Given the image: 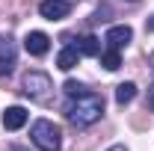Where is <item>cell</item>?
<instances>
[{"label":"cell","mask_w":154,"mask_h":151,"mask_svg":"<svg viewBox=\"0 0 154 151\" xmlns=\"http://www.w3.org/2000/svg\"><path fill=\"white\" fill-rule=\"evenodd\" d=\"M145 107H148V110H154V83L148 86V98H145Z\"/></svg>","instance_id":"5bb4252c"},{"label":"cell","mask_w":154,"mask_h":151,"mask_svg":"<svg viewBox=\"0 0 154 151\" xmlns=\"http://www.w3.org/2000/svg\"><path fill=\"white\" fill-rule=\"evenodd\" d=\"M77 51H80V57H101V42L95 36H83L77 42Z\"/></svg>","instance_id":"30bf717a"},{"label":"cell","mask_w":154,"mask_h":151,"mask_svg":"<svg viewBox=\"0 0 154 151\" xmlns=\"http://www.w3.org/2000/svg\"><path fill=\"white\" fill-rule=\"evenodd\" d=\"M77 59H80V51H77L74 45H65V48L59 51V57H57V68L59 71H71L77 65Z\"/></svg>","instance_id":"9c48e42d"},{"label":"cell","mask_w":154,"mask_h":151,"mask_svg":"<svg viewBox=\"0 0 154 151\" xmlns=\"http://www.w3.org/2000/svg\"><path fill=\"white\" fill-rule=\"evenodd\" d=\"M15 62H18V51H15V42L9 36H0V77H9L15 71Z\"/></svg>","instance_id":"277c9868"},{"label":"cell","mask_w":154,"mask_h":151,"mask_svg":"<svg viewBox=\"0 0 154 151\" xmlns=\"http://www.w3.org/2000/svg\"><path fill=\"white\" fill-rule=\"evenodd\" d=\"M21 86H24V95L27 98H36V101H48L51 98V89H54L51 77L45 74V71H27L24 80H21Z\"/></svg>","instance_id":"3957f363"},{"label":"cell","mask_w":154,"mask_h":151,"mask_svg":"<svg viewBox=\"0 0 154 151\" xmlns=\"http://www.w3.org/2000/svg\"><path fill=\"white\" fill-rule=\"evenodd\" d=\"M101 65H104L107 71H116V68L122 65V57H119V51H113V48H107V51L101 54Z\"/></svg>","instance_id":"7c38bea8"},{"label":"cell","mask_w":154,"mask_h":151,"mask_svg":"<svg viewBox=\"0 0 154 151\" xmlns=\"http://www.w3.org/2000/svg\"><path fill=\"white\" fill-rule=\"evenodd\" d=\"M24 48H27L30 57H45L51 51V39L45 36L42 30H33V33H27V39H24Z\"/></svg>","instance_id":"52a82bcc"},{"label":"cell","mask_w":154,"mask_h":151,"mask_svg":"<svg viewBox=\"0 0 154 151\" xmlns=\"http://www.w3.org/2000/svg\"><path fill=\"white\" fill-rule=\"evenodd\" d=\"M38 12H42V18H48V21H62L71 12V3L68 0H42Z\"/></svg>","instance_id":"8992f818"},{"label":"cell","mask_w":154,"mask_h":151,"mask_svg":"<svg viewBox=\"0 0 154 151\" xmlns=\"http://www.w3.org/2000/svg\"><path fill=\"white\" fill-rule=\"evenodd\" d=\"M27 119H30V116H27L24 107H9V110L3 113V128H6V131H21V128L27 125Z\"/></svg>","instance_id":"ba28073f"},{"label":"cell","mask_w":154,"mask_h":151,"mask_svg":"<svg viewBox=\"0 0 154 151\" xmlns=\"http://www.w3.org/2000/svg\"><path fill=\"white\" fill-rule=\"evenodd\" d=\"M148 65H151V68H154V54H151V57H148Z\"/></svg>","instance_id":"ac0fdd59"},{"label":"cell","mask_w":154,"mask_h":151,"mask_svg":"<svg viewBox=\"0 0 154 151\" xmlns=\"http://www.w3.org/2000/svg\"><path fill=\"white\" fill-rule=\"evenodd\" d=\"M30 136H33V142H36L42 151H59V145H62V133H59V128L54 125V122H48V119L33 122Z\"/></svg>","instance_id":"7a4b0ae2"},{"label":"cell","mask_w":154,"mask_h":151,"mask_svg":"<svg viewBox=\"0 0 154 151\" xmlns=\"http://www.w3.org/2000/svg\"><path fill=\"white\" fill-rule=\"evenodd\" d=\"M145 30H148V33H154V15L148 18V24H145Z\"/></svg>","instance_id":"9a60e30c"},{"label":"cell","mask_w":154,"mask_h":151,"mask_svg":"<svg viewBox=\"0 0 154 151\" xmlns=\"http://www.w3.org/2000/svg\"><path fill=\"white\" fill-rule=\"evenodd\" d=\"M62 89H65V95H68V98L89 92V86H86V83H80V80H65V86H62Z\"/></svg>","instance_id":"4fadbf2b"},{"label":"cell","mask_w":154,"mask_h":151,"mask_svg":"<svg viewBox=\"0 0 154 151\" xmlns=\"http://www.w3.org/2000/svg\"><path fill=\"white\" fill-rule=\"evenodd\" d=\"M104 113V98L98 92H83V95H74L68 104H65V119L77 125V128H89L95 125Z\"/></svg>","instance_id":"6da1fadb"},{"label":"cell","mask_w":154,"mask_h":151,"mask_svg":"<svg viewBox=\"0 0 154 151\" xmlns=\"http://www.w3.org/2000/svg\"><path fill=\"white\" fill-rule=\"evenodd\" d=\"M131 39H134V30H131L128 24H119V27H110V30H107L104 42H107V48L122 51V48H128V45H131Z\"/></svg>","instance_id":"5b68a950"},{"label":"cell","mask_w":154,"mask_h":151,"mask_svg":"<svg viewBox=\"0 0 154 151\" xmlns=\"http://www.w3.org/2000/svg\"><path fill=\"white\" fill-rule=\"evenodd\" d=\"M9 151H30V148H21V145H12Z\"/></svg>","instance_id":"e0dca14e"},{"label":"cell","mask_w":154,"mask_h":151,"mask_svg":"<svg viewBox=\"0 0 154 151\" xmlns=\"http://www.w3.org/2000/svg\"><path fill=\"white\" fill-rule=\"evenodd\" d=\"M107 151H128L125 145H113V148H107Z\"/></svg>","instance_id":"2e32d148"},{"label":"cell","mask_w":154,"mask_h":151,"mask_svg":"<svg viewBox=\"0 0 154 151\" xmlns=\"http://www.w3.org/2000/svg\"><path fill=\"white\" fill-rule=\"evenodd\" d=\"M134 98H136V86H134V83H119V86H116V101H119L122 107L131 104Z\"/></svg>","instance_id":"8fae6325"}]
</instances>
